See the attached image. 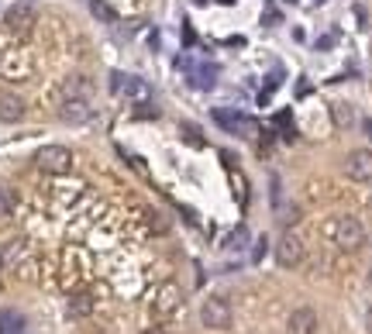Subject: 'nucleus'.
Listing matches in <instances>:
<instances>
[{
  "label": "nucleus",
  "mask_w": 372,
  "mask_h": 334,
  "mask_svg": "<svg viewBox=\"0 0 372 334\" xmlns=\"http://www.w3.org/2000/svg\"><path fill=\"white\" fill-rule=\"evenodd\" d=\"M73 310H76V314H87V310H90V297H76Z\"/></svg>",
  "instance_id": "a211bd4d"
},
{
  "label": "nucleus",
  "mask_w": 372,
  "mask_h": 334,
  "mask_svg": "<svg viewBox=\"0 0 372 334\" xmlns=\"http://www.w3.org/2000/svg\"><path fill=\"white\" fill-rule=\"evenodd\" d=\"M289 331L293 334H314L317 331V314L310 307H296L289 314Z\"/></svg>",
  "instance_id": "9d476101"
},
{
  "label": "nucleus",
  "mask_w": 372,
  "mask_h": 334,
  "mask_svg": "<svg viewBox=\"0 0 372 334\" xmlns=\"http://www.w3.org/2000/svg\"><path fill=\"white\" fill-rule=\"evenodd\" d=\"M196 86H203V90L214 86V69H200V73H196Z\"/></svg>",
  "instance_id": "f3484780"
},
{
  "label": "nucleus",
  "mask_w": 372,
  "mask_h": 334,
  "mask_svg": "<svg viewBox=\"0 0 372 334\" xmlns=\"http://www.w3.org/2000/svg\"><path fill=\"white\" fill-rule=\"evenodd\" d=\"M345 172H348L355 183H369L372 179V152L369 149H355V152H348Z\"/></svg>",
  "instance_id": "423d86ee"
},
{
  "label": "nucleus",
  "mask_w": 372,
  "mask_h": 334,
  "mask_svg": "<svg viewBox=\"0 0 372 334\" xmlns=\"http://www.w3.org/2000/svg\"><path fill=\"white\" fill-rule=\"evenodd\" d=\"M35 166L42 169V172L62 176V172L73 169V152H69L66 145H45V149L35 152Z\"/></svg>",
  "instance_id": "7ed1b4c3"
},
{
  "label": "nucleus",
  "mask_w": 372,
  "mask_h": 334,
  "mask_svg": "<svg viewBox=\"0 0 372 334\" xmlns=\"http://www.w3.org/2000/svg\"><path fill=\"white\" fill-rule=\"evenodd\" d=\"M324 235H328L341 251H359L366 245V228H362V221H359V217H348V214L328 221Z\"/></svg>",
  "instance_id": "f257e3e1"
},
{
  "label": "nucleus",
  "mask_w": 372,
  "mask_h": 334,
  "mask_svg": "<svg viewBox=\"0 0 372 334\" xmlns=\"http://www.w3.org/2000/svg\"><path fill=\"white\" fill-rule=\"evenodd\" d=\"M0 269H3V249H0Z\"/></svg>",
  "instance_id": "4be33fe9"
},
{
  "label": "nucleus",
  "mask_w": 372,
  "mask_h": 334,
  "mask_svg": "<svg viewBox=\"0 0 372 334\" xmlns=\"http://www.w3.org/2000/svg\"><path fill=\"white\" fill-rule=\"evenodd\" d=\"M145 334H166V328H145Z\"/></svg>",
  "instance_id": "aec40b11"
},
{
  "label": "nucleus",
  "mask_w": 372,
  "mask_h": 334,
  "mask_svg": "<svg viewBox=\"0 0 372 334\" xmlns=\"http://www.w3.org/2000/svg\"><path fill=\"white\" fill-rule=\"evenodd\" d=\"M7 28L10 31H17V35H24V31H31V24H35V10H31V3L28 0H21V3H14V7H7Z\"/></svg>",
  "instance_id": "0eeeda50"
},
{
  "label": "nucleus",
  "mask_w": 372,
  "mask_h": 334,
  "mask_svg": "<svg viewBox=\"0 0 372 334\" xmlns=\"http://www.w3.org/2000/svg\"><path fill=\"white\" fill-rule=\"evenodd\" d=\"M276 262L282 269H296L303 262V242L296 235H282L276 242Z\"/></svg>",
  "instance_id": "39448f33"
},
{
  "label": "nucleus",
  "mask_w": 372,
  "mask_h": 334,
  "mask_svg": "<svg viewBox=\"0 0 372 334\" xmlns=\"http://www.w3.org/2000/svg\"><path fill=\"white\" fill-rule=\"evenodd\" d=\"M59 117H62L66 124H87V121L93 117L90 100H62V107H59Z\"/></svg>",
  "instance_id": "6e6552de"
},
{
  "label": "nucleus",
  "mask_w": 372,
  "mask_h": 334,
  "mask_svg": "<svg viewBox=\"0 0 372 334\" xmlns=\"http://www.w3.org/2000/svg\"><path fill=\"white\" fill-rule=\"evenodd\" d=\"M331 117H335V124H338V128H348V124L355 121V114H352V103H345V100L331 103Z\"/></svg>",
  "instance_id": "ddd939ff"
},
{
  "label": "nucleus",
  "mask_w": 372,
  "mask_h": 334,
  "mask_svg": "<svg viewBox=\"0 0 372 334\" xmlns=\"http://www.w3.org/2000/svg\"><path fill=\"white\" fill-rule=\"evenodd\" d=\"M21 328H24V321L17 314H0V331L3 334H21Z\"/></svg>",
  "instance_id": "4468645a"
},
{
  "label": "nucleus",
  "mask_w": 372,
  "mask_h": 334,
  "mask_svg": "<svg viewBox=\"0 0 372 334\" xmlns=\"http://www.w3.org/2000/svg\"><path fill=\"white\" fill-rule=\"evenodd\" d=\"M366 328H369V334H372V310L366 314Z\"/></svg>",
  "instance_id": "412c9836"
},
{
  "label": "nucleus",
  "mask_w": 372,
  "mask_h": 334,
  "mask_svg": "<svg viewBox=\"0 0 372 334\" xmlns=\"http://www.w3.org/2000/svg\"><path fill=\"white\" fill-rule=\"evenodd\" d=\"M90 7H93V14H96V17H103V21H114V10H110L103 0H93Z\"/></svg>",
  "instance_id": "dca6fc26"
},
{
  "label": "nucleus",
  "mask_w": 372,
  "mask_h": 334,
  "mask_svg": "<svg viewBox=\"0 0 372 334\" xmlns=\"http://www.w3.org/2000/svg\"><path fill=\"white\" fill-rule=\"evenodd\" d=\"M231 303L224 300V297H207L203 303H200V324L203 328H210V331H224V328H231Z\"/></svg>",
  "instance_id": "f03ea898"
},
{
  "label": "nucleus",
  "mask_w": 372,
  "mask_h": 334,
  "mask_svg": "<svg viewBox=\"0 0 372 334\" xmlns=\"http://www.w3.org/2000/svg\"><path fill=\"white\" fill-rule=\"evenodd\" d=\"M214 121H217L221 128L235 131V135H238V128H248V121H245L242 114H231V110H214Z\"/></svg>",
  "instance_id": "f8f14e48"
},
{
  "label": "nucleus",
  "mask_w": 372,
  "mask_h": 334,
  "mask_svg": "<svg viewBox=\"0 0 372 334\" xmlns=\"http://www.w3.org/2000/svg\"><path fill=\"white\" fill-rule=\"evenodd\" d=\"M180 303H183V290H180L176 283H162V286L155 290V297H152V314H155L159 321H166V317H173V314L180 310Z\"/></svg>",
  "instance_id": "20e7f679"
},
{
  "label": "nucleus",
  "mask_w": 372,
  "mask_h": 334,
  "mask_svg": "<svg viewBox=\"0 0 372 334\" xmlns=\"http://www.w3.org/2000/svg\"><path fill=\"white\" fill-rule=\"evenodd\" d=\"M362 128H366V135L372 138V117H366V121H362Z\"/></svg>",
  "instance_id": "6ab92c4d"
},
{
  "label": "nucleus",
  "mask_w": 372,
  "mask_h": 334,
  "mask_svg": "<svg viewBox=\"0 0 372 334\" xmlns=\"http://www.w3.org/2000/svg\"><path fill=\"white\" fill-rule=\"evenodd\" d=\"M90 93H93V83L87 76H69L62 83V100H90Z\"/></svg>",
  "instance_id": "9b49d317"
},
{
  "label": "nucleus",
  "mask_w": 372,
  "mask_h": 334,
  "mask_svg": "<svg viewBox=\"0 0 372 334\" xmlns=\"http://www.w3.org/2000/svg\"><path fill=\"white\" fill-rule=\"evenodd\" d=\"M10 214H14V193L0 186V217H10Z\"/></svg>",
  "instance_id": "2eb2a0df"
},
{
  "label": "nucleus",
  "mask_w": 372,
  "mask_h": 334,
  "mask_svg": "<svg viewBox=\"0 0 372 334\" xmlns=\"http://www.w3.org/2000/svg\"><path fill=\"white\" fill-rule=\"evenodd\" d=\"M21 117H24V100H21L17 93L0 90V121H3V124H17Z\"/></svg>",
  "instance_id": "1a4fd4ad"
}]
</instances>
